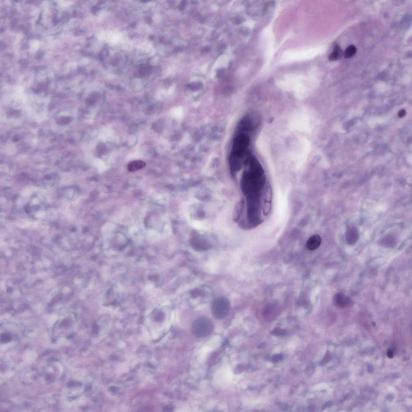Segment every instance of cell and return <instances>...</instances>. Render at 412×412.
<instances>
[{"instance_id":"cell-20","label":"cell","mask_w":412,"mask_h":412,"mask_svg":"<svg viewBox=\"0 0 412 412\" xmlns=\"http://www.w3.org/2000/svg\"><path fill=\"white\" fill-rule=\"evenodd\" d=\"M259 349H261V348H262V347H264V345L263 343H262V344H260V346H259Z\"/></svg>"},{"instance_id":"cell-16","label":"cell","mask_w":412,"mask_h":412,"mask_svg":"<svg viewBox=\"0 0 412 412\" xmlns=\"http://www.w3.org/2000/svg\"><path fill=\"white\" fill-rule=\"evenodd\" d=\"M186 3H187V2H186V1H182V2H181V3L180 4L179 6L180 10H183L185 7H186Z\"/></svg>"},{"instance_id":"cell-4","label":"cell","mask_w":412,"mask_h":412,"mask_svg":"<svg viewBox=\"0 0 412 412\" xmlns=\"http://www.w3.org/2000/svg\"><path fill=\"white\" fill-rule=\"evenodd\" d=\"M333 302L335 306L341 308L348 307L351 304V299L341 293L336 294L333 299Z\"/></svg>"},{"instance_id":"cell-10","label":"cell","mask_w":412,"mask_h":412,"mask_svg":"<svg viewBox=\"0 0 412 412\" xmlns=\"http://www.w3.org/2000/svg\"><path fill=\"white\" fill-rule=\"evenodd\" d=\"M241 127L243 130H250L252 128V121L249 117L245 118L241 121Z\"/></svg>"},{"instance_id":"cell-9","label":"cell","mask_w":412,"mask_h":412,"mask_svg":"<svg viewBox=\"0 0 412 412\" xmlns=\"http://www.w3.org/2000/svg\"><path fill=\"white\" fill-rule=\"evenodd\" d=\"M357 52V48L354 45H350L348 46L345 50L344 54V57L346 58H352L355 55Z\"/></svg>"},{"instance_id":"cell-6","label":"cell","mask_w":412,"mask_h":412,"mask_svg":"<svg viewBox=\"0 0 412 412\" xmlns=\"http://www.w3.org/2000/svg\"><path fill=\"white\" fill-rule=\"evenodd\" d=\"M146 163L142 160L133 161L129 163L127 168L131 172H135L143 168L145 166Z\"/></svg>"},{"instance_id":"cell-5","label":"cell","mask_w":412,"mask_h":412,"mask_svg":"<svg viewBox=\"0 0 412 412\" xmlns=\"http://www.w3.org/2000/svg\"><path fill=\"white\" fill-rule=\"evenodd\" d=\"M322 238L319 235L315 234L309 238L306 243L307 249L310 251H314L317 249L322 243Z\"/></svg>"},{"instance_id":"cell-2","label":"cell","mask_w":412,"mask_h":412,"mask_svg":"<svg viewBox=\"0 0 412 412\" xmlns=\"http://www.w3.org/2000/svg\"><path fill=\"white\" fill-rule=\"evenodd\" d=\"M231 304L229 300L225 297L215 299L212 303L211 310L213 316L218 319H224L230 313Z\"/></svg>"},{"instance_id":"cell-3","label":"cell","mask_w":412,"mask_h":412,"mask_svg":"<svg viewBox=\"0 0 412 412\" xmlns=\"http://www.w3.org/2000/svg\"><path fill=\"white\" fill-rule=\"evenodd\" d=\"M249 142V138L246 135L237 136L234 141L231 159L237 160L242 157L248 147Z\"/></svg>"},{"instance_id":"cell-13","label":"cell","mask_w":412,"mask_h":412,"mask_svg":"<svg viewBox=\"0 0 412 412\" xmlns=\"http://www.w3.org/2000/svg\"><path fill=\"white\" fill-rule=\"evenodd\" d=\"M283 356L281 354H277L272 357L271 360L273 363H276L282 360Z\"/></svg>"},{"instance_id":"cell-12","label":"cell","mask_w":412,"mask_h":412,"mask_svg":"<svg viewBox=\"0 0 412 412\" xmlns=\"http://www.w3.org/2000/svg\"><path fill=\"white\" fill-rule=\"evenodd\" d=\"M286 331L284 330L280 329V328H275L274 330L272 331V334L273 335L276 336H281L284 335L285 334Z\"/></svg>"},{"instance_id":"cell-11","label":"cell","mask_w":412,"mask_h":412,"mask_svg":"<svg viewBox=\"0 0 412 412\" xmlns=\"http://www.w3.org/2000/svg\"><path fill=\"white\" fill-rule=\"evenodd\" d=\"M272 208V203L271 201H264L263 206V213L264 215L267 216L270 213Z\"/></svg>"},{"instance_id":"cell-19","label":"cell","mask_w":412,"mask_h":412,"mask_svg":"<svg viewBox=\"0 0 412 412\" xmlns=\"http://www.w3.org/2000/svg\"><path fill=\"white\" fill-rule=\"evenodd\" d=\"M209 47H206L205 48H203V51L204 52H207L209 51Z\"/></svg>"},{"instance_id":"cell-15","label":"cell","mask_w":412,"mask_h":412,"mask_svg":"<svg viewBox=\"0 0 412 412\" xmlns=\"http://www.w3.org/2000/svg\"><path fill=\"white\" fill-rule=\"evenodd\" d=\"M406 114V111L404 109H403V110H400L398 112V117L400 118H402L405 116Z\"/></svg>"},{"instance_id":"cell-8","label":"cell","mask_w":412,"mask_h":412,"mask_svg":"<svg viewBox=\"0 0 412 412\" xmlns=\"http://www.w3.org/2000/svg\"><path fill=\"white\" fill-rule=\"evenodd\" d=\"M343 55V52L342 49L338 45H336L333 52L330 55L329 59L330 61H337L341 58Z\"/></svg>"},{"instance_id":"cell-18","label":"cell","mask_w":412,"mask_h":412,"mask_svg":"<svg viewBox=\"0 0 412 412\" xmlns=\"http://www.w3.org/2000/svg\"><path fill=\"white\" fill-rule=\"evenodd\" d=\"M387 356H388V357L389 358H391L393 357V353H392V352L391 351H388V352H387Z\"/></svg>"},{"instance_id":"cell-14","label":"cell","mask_w":412,"mask_h":412,"mask_svg":"<svg viewBox=\"0 0 412 412\" xmlns=\"http://www.w3.org/2000/svg\"><path fill=\"white\" fill-rule=\"evenodd\" d=\"M191 294H192V295L194 297H197L199 296V295H201L202 294L201 292L200 291L198 290V289H196V290H193V291L192 292Z\"/></svg>"},{"instance_id":"cell-7","label":"cell","mask_w":412,"mask_h":412,"mask_svg":"<svg viewBox=\"0 0 412 412\" xmlns=\"http://www.w3.org/2000/svg\"><path fill=\"white\" fill-rule=\"evenodd\" d=\"M245 204V200L244 198H241L240 201L238 203L236 208L235 209V213H234V219L235 221H238L243 211L244 208Z\"/></svg>"},{"instance_id":"cell-1","label":"cell","mask_w":412,"mask_h":412,"mask_svg":"<svg viewBox=\"0 0 412 412\" xmlns=\"http://www.w3.org/2000/svg\"><path fill=\"white\" fill-rule=\"evenodd\" d=\"M214 329V325L211 320L207 317L196 319L192 322L191 331L192 334L197 338H204L210 335Z\"/></svg>"},{"instance_id":"cell-17","label":"cell","mask_w":412,"mask_h":412,"mask_svg":"<svg viewBox=\"0 0 412 412\" xmlns=\"http://www.w3.org/2000/svg\"><path fill=\"white\" fill-rule=\"evenodd\" d=\"M224 71L223 70V69H220L219 70V71H218V75L219 76V77H221V76H223V75H224Z\"/></svg>"}]
</instances>
